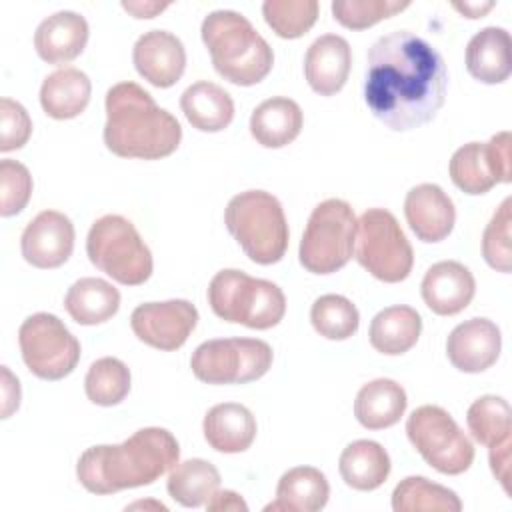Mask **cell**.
I'll use <instances>...</instances> for the list:
<instances>
[{
    "mask_svg": "<svg viewBox=\"0 0 512 512\" xmlns=\"http://www.w3.org/2000/svg\"><path fill=\"white\" fill-rule=\"evenodd\" d=\"M200 34L210 52L214 70L224 80L238 86H254L270 74L274 52L240 12H210L202 20Z\"/></svg>",
    "mask_w": 512,
    "mask_h": 512,
    "instance_id": "obj_4",
    "label": "cell"
},
{
    "mask_svg": "<svg viewBox=\"0 0 512 512\" xmlns=\"http://www.w3.org/2000/svg\"><path fill=\"white\" fill-rule=\"evenodd\" d=\"M196 324L198 310L188 300L146 302L136 306L130 316V326L136 338L164 352L184 346Z\"/></svg>",
    "mask_w": 512,
    "mask_h": 512,
    "instance_id": "obj_14",
    "label": "cell"
},
{
    "mask_svg": "<svg viewBox=\"0 0 512 512\" xmlns=\"http://www.w3.org/2000/svg\"><path fill=\"white\" fill-rule=\"evenodd\" d=\"M512 136L508 130L494 134L488 142L460 146L448 164L452 182L466 194H486L500 182L512 180Z\"/></svg>",
    "mask_w": 512,
    "mask_h": 512,
    "instance_id": "obj_13",
    "label": "cell"
},
{
    "mask_svg": "<svg viewBox=\"0 0 512 512\" xmlns=\"http://www.w3.org/2000/svg\"><path fill=\"white\" fill-rule=\"evenodd\" d=\"M510 34L500 26L476 32L466 46V68L472 78L484 84H502L512 72Z\"/></svg>",
    "mask_w": 512,
    "mask_h": 512,
    "instance_id": "obj_23",
    "label": "cell"
},
{
    "mask_svg": "<svg viewBox=\"0 0 512 512\" xmlns=\"http://www.w3.org/2000/svg\"><path fill=\"white\" fill-rule=\"evenodd\" d=\"M510 454H512V440L490 446V454H488L492 474L502 484L506 494H510Z\"/></svg>",
    "mask_w": 512,
    "mask_h": 512,
    "instance_id": "obj_42",
    "label": "cell"
},
{
    "mask_svg": "<svg viewBox=\"0 0 512 512\" xmlns=\"http://www.w3.org/2000/svg\"><path fill=\"white\" fill-rule=\"evenodd\" d=\"M180 108L186 120L200 132H220L234 118L232 96L208 80L188 86L180 96Z\"/></svg>",
    "mask_w": 512,
    "mask_h": 512,
    "instance_id": "obj_28",
    "label": "cell"
},
{
    "mask_svg": "<svg viewBox=\"0 0 512 512\" xmlns=\"http://www.w3.org/2000/svg\"><path fill=\"white\" fill-rule=\"evenodd\" d=\"M18 344L26 368L42 380H62L80 360V342L48 312H36L20 324Z\"/></svg>",
    "mask_w": 512,
    "mask_h": 512,
    "instance_id": "obj_12",
    "label": "cell"
},
{
    "mask_svg": "<svg viewBox=\"0 0 512 512\" xmlns=\"http://www.w3.org/2000/svg\"><path fill=\"white\" fill-rule=\"evenodd\" d=\"M330 486L326 476L314 466H296L284 472L276 486V500L264 510L276 512H318L326 506Z\"/></svg>",
    "mask_w": 512,
    "mask_h": 512,
    "instance_id": "obj_26",
    "label": "cell"
},
{
    "mask_svg": "<svg viewBox=\"0 0 512 512\" xmlns=\"http://www.w3.org/2000/svg\"><path fill=\"white\" fill-rule=\"evenodd\" d=\"M202 432L216 452L238 454L252 446L256 438V420L244 404L222 402L206 412Z\"/></svg>",
    "mask_w": 512,
    "mask_h": 512,
    "instance_id": "obj_22",
    "label": "cell"
},
{
    "mask_svg": "<svg viewBox=\"0 0 512 512\" xmlns=\"http://www.w3.org/2000/svg\"><path fill=\"white\" fill-rule=\"evenodd\" d=\"M90 94L92 84L86 72L64 66L44 78L40 86V106L54 120H70L86 110Z\"/></svg>",
    "mask_w": 512,
    "mask_h": 512,
    "instance_id": "obj_25",
    "label": "cell"
},
{
    "mask_svg": "<svg viewBox=\"0 0 512 512\" xmlns=\"http://www.w3.org/2000/svg\"><path fill=\"white\" fill-rule=\"evenodd\" d=\"M394 512H460L458 494L424 476L400 480L392 492Z\"/></svg>",
    "mask_w": 512,
    "mask_h": 512,
    "instance_id": "obj_33",
    "label": "cell"
},
{
    "mask_svg": "<svg viewBox=\"0 0 512 512\" xmlns=\"http://www.w3.org/2000/svg\"><path fill=\"white\" fill-rule=\"evenodd\" d=\"M180 122L136 82H118L106 92L104 144L120 158L160 160L176 152Z\"/></svg>",
    "mask_w": 512,
    "mask_h": 512,
    "instance_id": "obj_3",
    "label": "cell"
},
{
    "mask_svg": "<svg viewBox=\"0 0 512 512\" xmlns=\"http://www.w3.org/2000/svg\"><path fill=\"white\" fill-rule=\"evenodd\" d=\"M178 440L166 428H140L122 444L84 450L76 464L80 484L92 494L148 486L178 464Z\"/></svg>",
    "mask_w": 512,
    "mask_h": 512,
    "instance_id": "obj_2",
    "label": "cell"
},
{
    "mask_svg": "<svg viewBox=\"0 0 512 512\" xmlns=\"http://www.w3.org/2000/svg\"><path fill=\"white\" fill-rule=\"evenodd\" d=\"M32 134V120L26 108L12 100H0V152L22 148Z\"/></svg>",
    "mask_w": 512,
    "mask_h": 512,
    "instance_id": "obj_41",
    "label": "cell"
},
{
    "mask_svg": "<svg viewBox=\"0 0 512 512\" xmlns=\"http://www.w3.org/2000/svg\"><path fill=\"white\" fill-rule=\"evenodd\" d=\"M316 0H266L262 14L266 24L286 40L304 36L318 18Z\"/></svg>",
    "mask_w": 512,
    "mask_h": 512,
    "instance_id": "obj_37",
    "label": "cell"
},
{
    "mask_svg": "<svg viewBox=\"0 0 512 512\" xmlns=\"http://www.w3.org/2000/svg\"><path fill=\"white\" fill-rule=\"evenodd\" d=\"M74 224L58 210H42L24 228L20 250L28 264L36 268H58L74 250Z\"/></svg>",
    "mask_w": 512,
    "mask_h": 512,
    "instance_id": "obj_15",
    "label": "cell"
},
{
    "mask_svg": "<svg viewBox=\"0 0 512 512\" xmlns=\"http://www.w3.org/2000/svg\"><path fill=\"white\" fill-rule=\"evenodd\" d=\"M64 308L82 326L102 324L118 312L120 292L102 278H80L68 288Z\"/></svg>",
    "mask_w": 512,
    "mask_h": 512,
    "instance_id": "obj_31",
    "label": "cell"
},
{
    "mask_svg": "<svg viewBox=\"0 0 512 512\" xmlns=\"http://www.w3.org/2000/svg\"><path fill=\"white\" fill-rule=\"evenodd\" d=\"M32 194L30 170L16 160L0 162V214L14 216L22 212Z\"/></svg>",
    "mask_w": 512,
    "mask_h": 512,
    "instance_id": "obj_40",
    "label": "cell"
},
{
    "mask_svg": "<svg viewBox=\"0 0 512 512\" xmlns=\"http://www.w3.org/2000/svg\"><path fill=\"white\" fill-rule=\"evenodd\" d=\"M446 88L444 58L414 32L394 30L368 48L364 100L390 130L406 132L434 120Z\"/></svg>",
    "mask_w": 512,
    "mask_h": 512,
    "instance_id": "obj_1",
    "label": "cell"
},
{
    "mask_svg": "<svg viewBox=\"0 0 512 512\" xmlns=\"http://www.w3.org/2000/svg\"><path fill=\"white\" fill-rule=\"evenodd\" d=\"M510 224H512V198H504L498 210L492 214L490 222L482 234V256L490 268L508 274L512 268V244H510Z\"/></svg>",
    "mask_w": 512,
    "mask_h": 512,
    "instance_id": "obj_38",
    "label": "cell"
},
{
    "mask_svg": "<svg viewBox=\"0 0 512 512\" xmlns=\"http://www.w3.org/2000/svg\"><path fill=\"white\" fill-rule=\"evenodd\" d=\"M142 506H144V508H148V506H156L158 510H166V506H164V504H160V502H154V504H152V502H136V504H132V506H128V508H142ZM128 508H126V510H128Z\"/></svg>",
    "mask_w": 512,
    "mask_h": 512,
    "instance_id": "obj_47",
    "label": "cell"
},
{
    "mask_svg": "<svg viewBox=\"0 0 512 512\" xmlns=\"http://www.w3.org/2000/svg\"><path fill=\"white\" fill-rule=\"evenodd\" d=\"M86 254L98 270L124 286H140L152 276L150 248L136 226L120 214H106L90 226Z\"/></svg>",
    "mask_w": 512,
    "mask_h": 512,
    "instance_id": "obj_7",
    "label": "cell"
},
{
    "mask_svg": "<svg viewBox=\"0 0 512 512\" xmlns=\"http://www.w3.org/2000/svg\"><path fill=\"white\" fill-rule=\"evenodd\" d=\"M20 406V384L18 378L12 376L8 366H2V418H10L14 410Z\"/></svg>",
    "mask_w": 512,
    "mask_h": 512,
    "instance_id": "obj_43",
    "label": "cell"
},
{
    "mask_svg": "<svg viewBox=\"0 0 512 512\" xmlns=\"http://www.w3.org/2000/svg\"><path fill=\"white\" fill-rule=\"evenodd\" d=\"M494 2H454L452 8H456L466 18H482L488 10H492Z\"/></svg>",
    "mask_w": 512,
    "mask_h": 512,
    "instance_id": "obj_46",
    "label": "cell"
},
{
    "mask_svg": "<svg viewBox=\"0 0 512 512\" xmlns=\"http://www.w3.org/2000/svg\"><path fill=\"white\" fill-rule=\"evenodd\" d=\"M138 74L156 88L174 86L186 68V50L182 40L168 30L144 32L132 50Z\"/></svg>",
    "mask_w": 512,
    "mask_h": 512,
    "instance_id": "obj_16",
    "label": "cell"
},
{
    "mask_svg": "<svg viewBox=\"0 0 512 512\" xmlns=\"http://www.w3.org/2000/svg\"><path fill=\"white\" fill-rule=\"evenodd\" d=\"M502 348L500 328L488 318H470L458 324L448 340L446 354L454 368L478 374L496 364Z\"/></svg>",
    "mask_w": 512,
    "mask_h": 512,
    "instance_id": "obj_17",
    "label": "cell"
},
{
    "mask_svg": "<svg viewBox=\"0 0 512 512\" xmlns=\"http://www.w3.org/2000/svg\"><path fill=\"white\" fill-rule=\"evenodd\" d=\"M88 34V22L82 14L60 10L38 24L34 32V48L48 64H68L82 54Z\"/></svg>",
    "mask_w": 512,
    "mask_h": 512,
    "instance_id": "obj_21",
    "label": "cell"
},
{
    "mask_svg": "<svg viewBox=\"0 0 512 512\" xmlns=\"http://www.w3.org/2000/svg\"><path fill=\"white\" fill-rule=\"evenodd\" d=\"M208 304L224 322L244 324L254 330L276 326L286 312V298L280 286L234 268L214 274L208 284Z\"/></svg>",
    "mask_w": 512,
    "mask_h": 512,
    "instance_id": "obj_6",
    "label": "cell"
},
{
    "mask_svg": "<svg viewBox=\"0 0 512 512\" xmlns=\"http://www.w3.org/2000/svg\"><path fill=\"white\" fill-rule=\"evenodd\" d=\"M422 318L412 306L396 304L380 310L368 330L370 344L376 352L398 356L408 352L420 338Z\"/></svg>",
    "mask_w": 512,
    "mask_h": 512,
    "instance_id": "obj_29",
    "label": "cell"
},
{
    "mask_svg": "<svg viewBox=\"0 0 512 512\" xmlns=\"http://www.w3.org/2000/svg\"><path fill=\"white\" fill-rule=\"evenodd\" d=\"M466 424L476 442L482 446H496L510 440L512 410L502 396L486 394L474 400L466 412Z\"/></svg>",
    "mask_w": 512,
    "mask_h": 512,
    "instance_id": "obj_34",
    "label": "cell"
},
{
    "mask_svg": "<svg viewBox=\"0 0 512 512\" xmlns=\"http://www.w3.org/2000/svg\"><path fill=\"white\" fill-rule=\"evenodd\" d=\"M84 390L90 402L98 406H116L130 392V370L118 358H98L86 372Z\"/></svg>",
    "mask_w": 512,
    "mask_h": 512,
    "instance_id": "obj_35",
    "label": "cell"
},
{
    "mask_svg": "<svg viewBox=\"0 0 512 512\" xmlns=\"http://www.w3.org/2000/svg\"><path fill=\"white\" fill-rule=\"evenodd\" d=\"M170 6V2H154V0H124L122 8L126 12H130L134 18H154L156 14H160L162 10H166Z\"/></svg>",
    "mask_w": 512,
    "mask_h": 512,
    "instance_id": "obj_45",
    "label": "cell"
},
{
    "mask_svg": "<svg viewBox=\"0 0 512 512\" xmlns=\"http://www.w3.org/2000/svg\"><path fill=\"white\" fill-rule=\"evenodd\" d=\"M314 330L328 340H346L356 334L360 324L358 308L340 294H324L310 308Z\"/></svg>",
    "mask_w": 512,
    "mask_h": 512,
    "instance_id": "obj_36",
    "label": "cell"
},
{
    "mask_svg": "<svg viewBox=\"0 0 512 512\" xmlns=\"http://www.w3.org/2000/svg\"><path fill=\"white\" fill-rule=\"evenodd\" d=\"M354 256L374 278L394 284L408 278L414 264L412 246L396 216L384 208H368L356 226Z\"/></svg>",
    "mask_w": 512,
    "mask_h": 512,
    "instance_id": "obj_9",
    "label": "cell"
},
{
    "mask_svg": "<svg viewBox=\"0 0 512 512\" xmlns=\"http://www.w3.org/2000/svg\"><path fill=\"white\" fill-rule=\"evenodd\" d=\"M406 434L426 464L440 474H462L474 462L470 438L440 406L424 404L416 408L406 420Z\"/></svg>",
    "mask_w": 512,
    "mask_h": 512,
    "instance_id": "obj_10",
    "label": "cell"
},
{
    "mask_svg": "<svg viewBox=\"0 0 512 512\" xmlns=\"http://www.w3.org/2000/svg\"><path fill=\"white\" fill-rule=\"evenodd\" d=\"M408 6L410 2L400 0H334L332 14L334 20L340 22L344 28L364 30L384 18L402 12Z\"/></svg>",
    "mask_w": 512,
    "mask_h": 512,
    "instance_id": "obj_39",
    "label": "cell"
},
{
    "mask_svg": "<svg viewBox=\"0 0 512 512\" xmlns=\"http://www.w3.org/2000/svg\"><path fill=\"white\" fill-rule=\"evenodd\" d=\"M338 470L350 488L370 492L386 482L390 474V456L382 444L374 440H354L342 450Z\"/></svg>",
    "mask_w": 512,
    "mask_h": 512,
    "instance_id": "obj_30",
    "label": "cell"
},
{
    "mask_svg": "<svg viewBox=\"0 0 512 512\" xmlns=\"http://www.w3.org/2000/svg\"><path fill=\"white\" fill-rule=\"evenodd\" d=\"M404 216L422 242L444 240L456 222L452 198L438 184H418L404 198Z\"/></svg>",
    "mask_w": 512,
    "mask_h": 512,
    "instance_id": "obj_18",
    "label": "cell"
},
{
    "mask_svg": "<svg viewBox=\"0 0 512 512\" xmlns=\"http://www.w3.org/2000/svg\"><path fill=\"white\" fill-rule=\"evenodd\" d=\"M168 494L180 506L198 508L204 506L220 488V472L218 468L202 458H190L178 462L166 482Z\"/></svg>",
    "mask_w": 512,
    "mask_h": 512,
    "instance_id": "obj_32",
    "label": "cell"
},
{
    "mask_svg": "<svg viewBox=\"0 0 512 512\" xmlns=\"http://www.w3.org/2000/svg\"><path fill=\"white\" fill-rule=\"evenodd\" d=\"M358 220L352 206L340 198L320 202L306 224L300 240V264L312 274H332L344 268L356 242Z\"/></svg>",
    "mask_w": 512,
    "mask_h": 512,
    "instance_id": "obj_8",
    "label": "cell"
},
{
    "mask_svg": "<svg viewBox=\"0 0 512 512\" xmlns=\"http://www.w3.org/2000/svg\"><path fill=\"white\" fill-rule=\"evenodd\" d=\"M420 292L424 304L434 314L454 316L472 302L476 280L464 264L456 260H442L426 270Z\"/></svg>",
    "mask_w": 512,
    "mask_h": 512,
    "instance_id": "obj_19",
    "label": "cell"
},
{
    "mask_svg": "<svg viewBox=\"0 0 512 512\" xmlns=\"http://www.w3.org/2000/svg\"><path fill=\"white\" fill-rule=\"evenodd\" d=\"M272 348L258 338H216L202 342L190 368L206 384H246L262 378L272 366Z\"/></svg>",
    "mask_w": 512,
    "mask_h": 512,
    "instance_id": "obj_11",
    "label": "cell"
},
{
    "mask_svg": "<svg viewBox=\"0 0 512 512\" xmlns=\"http://www.w3.org/2000/svg\"><path fill=\"white\" fill-rule=\"evenodd\" d=\"M304 124L298 102L274 96L260 102L250 116V134L264 148H282L298 138Z\"/></svg>",
    "mask_w": 512,
    "mask_h": 512,
    "instance_id": "obj_24",
    "label": "cell"
},
{
    "mask_svg": "<svg viewBox=\"0 0 512 512\" xmlns=\"http://www.w3.org/2000/svg\"><path fill=\"white\" fill-rule=\"evenodd\" d=\"M404 388L390 378H376L364 384L354 400V416L368 430L394 426L406 410Z\"/></svg>",
    "mask_w": 512,
    "mask_h": 512,
    "instance_id": "obj_27",
    "label": "cell"
},
{
    "mask_svg": "<svg viewBox=\"0 0 512 512\" xmlns=\"http://www.w3.org/2000/svg\"><path fill=\"white\" fill-rule=\"evenodd\" d=\"M206 508L210 512H222V510H226V512H248V504L234 490H218L206 502Z\"/></svg>",
    "mask_w": 512,
    "mask_h": 512,
    "instance_id": "obj_44",
    "label": "cell"
},
{
    "mask_svg": "<svg viewBox=\"0 0 512 512\" xmlns=\"http://www.w3.org/2000/svg\"><path fill=\"white\" fill-rule=\"evenodd\" d=\"M352 66V50L346 38L324 34L316 38L304 56V76L310 88L320 96H332L342 90Z\"/></svg>",
    "mask_w": 512,
    "mask_h": 512,
    "instance_id": "obj_20",
    "label": "cell"
},
{
    "mask_svg": "<svg viewBox=\"0 0 512 512\" xmlns=\"http://www.w3.org/2000/svg\"><path fill=\"white\" fill-rule=\"evenodd\" d=\"M224 224L256 264H276L286 254L290 236L286 216L280 200L266 190H246L232 196Z\"/></svg>",
    "mask_w": 512,
    "mask_h": 512,
    "instance_id": "obj_5",
    "label": "cell"
}]
</instances>
